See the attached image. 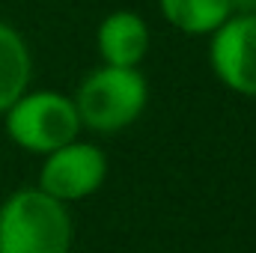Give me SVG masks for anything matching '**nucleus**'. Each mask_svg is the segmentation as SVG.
I'll list each match as a JSON object with an SVG mask.
<instances>
[{
  "label": "nucleus",
  "instance_id": "obj_7",
  "mask_svg": "<svg viewBox=\"0 0 256 253\" xmlns=\"http://www.w3.org/2000/svg\"><path fill=\"white\" fill-rule=\"evenodd\" d=\"M30 84V51L24 39L0 21V114H6Z\"/></svg>",
  "mask_w": 256,
  "mask_h": 253
},
{
  "label": "nucleus",
  "instance_id": "obj_3",
  "mask_svg": "<svg viewBox=\"0 0 256 253\" xmlns=\"http://www.w3.org/2000/svg\"><path fill=\"white\" fill-rule=\"evenodd\" d=\"M78 131H80V116L74 98H66L63 92L51 90L24 92L6 110V134L27 152L48 155L78 140Z\"/></svg>",
  "mask_w": 256,
  "mask_h": 253
},
{
  "label": "nucleus",
  "instance_id": "obj_6",
  "mask_svg": "<svg viewBox=\"0 0 256 253\" xmlns=\"http://www.w3.org/2000/svg\"><path fill=\"white\" fill-rule=\"evenodd\" d=\"M98 54L104 66H128L137 68V63L146 57L149 51V27L137 12H110L102 24H98Z\"/></svg>",
  "mask_w": 256,
  "mask_h": 253
},
{
  "label": "nucleus",
  "instance_id": "obj_8",
  "mask_svg": "<svg viewBox=\"0 0 256 253\" xmlns=\"http://www.w3.org/2000/svg\"><path fill=\"white\" fill-rule=\"evenodd\" d=\"M164 18L191 36H212L232 9V0H158Z\"/></svg>",
  "mask_w": 256,
  "mask_h": 253
},
{
  "label": "nucleus",
  "instance_id": "obj_4",
  "mask_svg": "<svg viewBox=\"0 0 256 253\" xmlns=\"http://www.w3.org/2000/svg\"><path fill=\"white\" fill-rule=\"evenodd\" d=\"M108 176V158L98 146L72 140L45 155L39 188L60 202H74L102 188Z\"/></svg>",
  "mask_w": 256,
  "mask_h": 253
},
{
  "label": "nucleus",
  "instance_id": "obj_5",
  "mask_svg": "<svg viewBox=\"0 0 256 253\" xmlns=\"http://www.w3.org/2000/svg\"><path fill=\"white\" fill-rule=\"evenodd\" d=\"M208 60L220 84L256 98V15L226 18L212 33Z\"/></svg>",
  "mask_w": 256,
  "mask_h": 253
},
{
  "label": "nucleus",
  "instance_id": "obj_2",
  "mask_svg": "<svg viewBox=\"0 0 256 253\" xmlns=\"http://www.w3.org/2000/svg\"><path fill=\"white\" fill-rule=\"evenodd\" d=\"M146 78L128 66H102L96 68L78 90L74 108L80 126L92 131H122L128 128L146 108Z\"/></svg>",
  "mask_w": 256,
  "mask_h": 253
},
{
  "label": "nucleus",
  "instance_id": "obj_1",
  "mask_svg": "<svg viewBox=\"0 0 256 253\" xmlns=\"http://www.w3.org/2000/svg\"><path fill=\"white\" fill-rule=\"evenodd\" d=\"M68 248L72 218L51 194L21 188L0 206V253H68Z\"/></svg>",
  "mask_w": 256,
  "mask_h": 253
}]
</instances>
